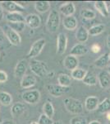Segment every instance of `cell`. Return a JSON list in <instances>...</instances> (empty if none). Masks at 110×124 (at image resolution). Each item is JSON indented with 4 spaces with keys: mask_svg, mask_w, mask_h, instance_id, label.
<instances>
[{
    "mask_svg": "<svg viewBox=\"0 0 110 124\" xmlns=\"http://www.w3.org/2000/svg\"><path fill=\"white\" fill-rule=\"evenodd\" d=\"M106 117H107V119L109 120V121H110V113H106Z\"/></svg>",
    "mask_w": 110,
    "mask_h": 124,
    "instance_id": "f6af8a7d",
    "label": "cell"
},
{
    "mask_svg": "<svg viewBox=\"0 0 110 124\" xmlns=\"http://www.w3.org/2000/svg\"><path fill=\"white\" fill-rule=\"evenodd\" d=\"M87 70H86L81 69V68H77L76 70L71 71V79H74L76 80H82L85 79V75L87 74Z\"/></svg>",
    "mask_w": 110,
    "mask_h": 124,
    "instance_id": "d4e9b609",
    "label": "cell"
},
{
    "mask_svg": "<svg viewBox=\"0 0 110 124\" xmlns=\"http://www.w3.org/2000/svg\"><path fill=\"white\" fill-rule=\"evenodd\" d=\"M79 65V60L77 56L72 55H67L63 60V66L70 71H72L78 68Z\"/></svg>",
    "mask_w": 110,
    "mask_h": 124,
    "instance_id": "8fae6325",
    "label": "cell"
},
{
    "mask_svg": "<svg viewBox=\"0 0 110 124\" xmlns=\"http://www.w3.org/2000/svg\"><path fill=\"white\" fill-rule=\"evenodd\" d=\"M100 50H101L100 46H99V44H97V43L93 44V45L91 46V51L93 53H99V51H100Z\"/></svg>",
    "mask_w": 110,
    "mask_h": 124,
    "instance_id": "74e56055",
    "label": "cell"
},
{
    "mask_svg": "<svg viewBox=\"0 0 110 124\" xmlns=\"http://www.w3.org/2000/svg\"><path fill=\"white\" fill-rule=\"evenodd\" d=\"M43 113L49 117H53L54 115V108L50 101H46L43 105Z\"/></svg>",
    "mask_w": 110,
    "mask_h": 124,
    "instance_id": "f546056e",
    "label": "cell"
},
{
    "mask_svg": "<svg viewBox=\"0 0 110 124\" xmlns=\"http://www.w3.org/2000/svg\"><path fill=\"white\" fill-rule=\"evenodd\" d=\"M26 111V106L21 102H17L13 104L11 108V113L13 117H18Z\"/></svg>",
    "mask_w": 110,
    "mask_h": 124,
    "instance_id": "7402d4cb",
    "label": "cell"
},
{
    "mask_svg": "<svg viewBox=\"0 0 110 124\" xmlns=\"http://www.w3.org/2000/svg\"><path fill=\"white\" fill-rule=\"evenodd\" d=\"M38 123L39 124H53V121L51 117H48V116L45 115L44 113L39 116V120H38Z\"/></svg>",
    "mask_w": 110,
    "mask_h": 124,
    "instance_id": "e575fe53",
    "label": "cell"
},
{
    "mask_svg": "<svg viewBox=\"0 0 110 124\" xmlns=\"http://www.w3.org/2000/svg\"><path fill=\"white\" fill-rule=\"evenodd\" d=\"M25 23L32 30L38 28L41 24L40 17L35 13H30L25 17Z\"/></svg>",
    "mask_w": 110,
    "mask_h": 124,
    "instance_id": "9c48e42d",
    "label": "cell"
},
{
    "mask_svg": "<svg viewBox=\"0 0 110 124\" xmlns=\"http://www.w3.org/2000/svg\"><path fill=\"white\" fill-rule=\"evenodd\" d=\"M59 11L65 17L73 16L76 12V7L71 2H66L59 7Z\"/></svg>",
    "mask_w": 110,
    "mask_h": 124,
    "instance_id": "7c38bea8",
    "label": "cell"
},
{
    "mask_svg": "<svg viewBox=\"0 0 110 124\" xmlns=\"http://www.w3.org/2000/svg\"><path fill=\"white\" fill-rule=\"evenodd\" d=\"M105 30V25L104 24H97L93 27H91V28L88 30L90 36L95 37V36H98L102 32H104V31Z\"/></svg>",
    "mask_w": 110,
    "mask_h": 124,
    "instance_id": "f1b7e54d",
    "label": "cell"
},
{
    "mask_svg": "<svg viewBox=\"0 0 110 124\" xmlns=\"http://www.w3.org/2000/svg\"><path fill=\"white\" fill-rule=\"evenodd\" d=\"M67 37L65 33L60 32L57 37V51L58 55H63L67 50Z\"/></svg>",
    "mask_w": 110,
    "mask_h": 124,
    "instance_id": "30bf717a",
    "label": "cell"
},
{
    "mask_svg": "<svg viewBox=\"0 0 110 124\" xmlns=\"http://www.w3.org/2000/svg\"><path fill=\"white\" fill-rule=\"evenodd\" d=\"M65 108L71 114L79 115L83 113L84 106L81 100L74 98H66L63 100Z\"/></svg>",
    "mask_w": 110,
    "mask_h": 124,
    "instance_id": "6da1fadb",
    "label": "cell"
},
{
    "mask_svg": "<svg viewBox=\"0 0 110 124\" xmlns=\"http://www.w3.org/2000/svg\"><path fill=\"white\" fill-rule=\"evenodd\" d=\"M45 44H46V41L44 38H40L37 40V41H35L32 44V46H31V49H30L29 52L27 54V57L31 59V58H35L38 56L40 54L42 50L44 49Z\"/></svg>",
    "mask_w": 110,
    "mask_h": 124,
    "instance_id": "8992f818",
    "label": "cell"
},
{
    "mask_svg": "<svg viewBox=\"0 0 110 124\" xmlns=\"http://www.w3.org/2000/svg\"><path fill=\"white\" fill-rule=\"evenodd\" d=\"M70 124H88V122L85 117L77 115L70 120Z\"/></svg>",
    "mask_w": 110,
    "mask_h": 124,
    "instance_id": "836d02e7",
    "label": "cell"
},
{
    "mask_svg": "<svg viewBox=\"0 0 110 124\" xmlns=\"http://www.w3.org/2000/svg\"><path fill=\"white\" fill-rule=\"evenodd\" d=\"M99 103L100 102L99 100V98H97L96 96H89L85 99V108L90 112L95 111L98 108Z\"/></svg>",
    "mask_w": 110,
    "mask_h": 124,
    "instance_id": "5bb4252c",
    "label": "cell"
},
{
    "mask_svg": "<svg viewBox=\"0 0 110 124\" xmlns=\"http://www.w3.org/2000/svg\"><path fill=\"white\" fill-rule=\"evenodd\" d=\"M53 124H64V123H63V121H61V120H58V121L53 122Z\"/></svg>",
    "mask_w": 110,
    "mask_h": 124,
    "instance_id": "ee69618b",
    "label": "cell"
},
{
    "mask_svg": "<svg viewBox=\"0 0 110 124\" xmlns=\"http://www.w3.org/2000/svg\"><path fill=\"white\" fill-rule=\"evenodd\" d=\"M107 72H108V73H109V75H110V65H109V67H108Z\"/></svg>",
    "mask_w": 110,
    "mask_h": 124,
    "instance_id": "bcb514c9",
    "label": "cell"
},
{
    "mask_svg": "<svg viewBox=\"0 0 110 124\" xmlns=\"http://www.w3.org/2000/svg\"><path fill=\"white\" fill-rule=\"evenodd\" d=\"M13 103V97L9 93L0 91V103L4 106H8Z\"/></svg>",
    "mask_w": 110,
    "mask_h": 124,
    "instance_id": "4dcf8cb0",
    "label": "cell"
},
{
    "mask_svg": "<svg viewBox=\"0 0 110 124\" xmlns=\"http://www.w3.org/2000/svg\"><path fill=\"white\" fill-rule=\"evenodd\" d=\"M109 63V53H104L103 55H101L97 60H95L94 64H95V65L97 68L103 69V68L107 66Z\"/></svg>",
    "mask_w": 110,
    "mask_h": 124,
    "instance_id": "603a6c76",
    "label": "cell"
},
{
    "mask_svg": "<svg viewBox=\"0 0 110 124\" xmlns=\"http://www.w3.org/2000/svg\"><path fill=\"white\" fill-rule=\"evenodd\" d=\"M60 24V15L57 10H51L46 22V27L49 32L54 33L58 31Z\"/></svg>",
    "mask_w": 110,
    "mask_h": 124,
    "instance_id": "3957f363",
    "label": "cell"
},
{
    "mask_svg": "<svg viewBox=\"0 0 110 124\" xmlns=\"http://www.w3.org/2000/svg\"><path fill=\"white\" fill-rule=\"evenodd\" d=\"M63 25L68 31H74L77 28L78 21L74 16H70V17H65L63 20Z\"/></svg>",
    "mask_w": 110,
    "mask_h": 124,
    "instance_id": "2e32d148",
    "label": "cell"
},
{
    "mask_svg": "<svg viewBox=\"0 0 110 124\" xmlns=\"http://www.w3.org/2000/svg\"><path fill=\"white\" fill-rule=\"evenodd\" d=\"M109 62H110V52H109Z\"/></svg>",
    "mask_w": 110,
    "mask_h": 124,
    "instance_id": "c3c4849f",
    "label": "cell"
},
{
    "mask_svg": "<svg viewBox=\"0 0 110 124\" xmlns=\"http://www.w3.org/2000/svg\"><path fill=\"white\" fill-rule=\"evenodd\" d=\"M106 6H107L108 9H109V12L110 13V1H105Z\"/></svg>",
    "mask_w": 110,
    "mask_h": 124,
    "instance_id": "b9f144b4",
    "label": "cell"
},
{
    "mask_svg": "<svg viewBox=\"0 0 110 124\" xmlns=\"http://www.w3.org/2000/svg\"><path fill=\"white\" fill-rule=\"evenodd\" d=\"M35 8L40 13H45L50 9V3L49 1H37L35 3Z\"/></svg>",
    "mask_w": 110,
    "mask_h": 124,
    "instance_id": "cb8c5ba5",
    "label": "cell"
},
{
    "mask_svg": "<svg viewBox=\"0 0 110 124\" xmlns=\"http://www.w3.org/2000/svg\"><path fill=\"white\" fill-rule=\"evenodd\" d=\"M83 83L86 85L89 86H93L95 85L98 83V79L97 76L93 73V72L88 71L86 75H85V79H83Z\"/></svg>",
    "mask_w": 110,
    "mask_h": 124,
    "instance_id": "83f0119b",
    "label": "cell"
},
{
    "mask_svg": "<svg viewBox=\"0 0 110 124\" xmlns=\"http://www.w3.org/2000/svg\"><path fill=\"white\" fill-rule=\"evenodd\" d=\"M95 8L99 13L104 17H109V12L106 6L105 1H96L95 2Z\"/></svg>",
    "mask_w": 110,
    "mask_h": 124,
    "instance_id": "484cf974",
    "label": "cell"
},
{
    "mask_svg": "<svg viewBox=\"0 0 110 124\" xmlns=\"http://www.w3.org/2000/svg\"><path fill=\"white\" fill-rule=\"evenodd\" d=\"M27 70V61L26 60H21L17 62L14 69V75L17 78H21L25 75Z\"/></svg>",
    "mask_w": 110,
    "mask_h": 124,
    "instance_id": "4fadbf2b",
    "label": "cell"
},
{
    "mask_svg": "<svg viewBox=\"0 0 110 124\" xmlns=\"http://www.w3.org/2000/svg\"><path fill=\"white\" fill-rule=\"evenodd\" d=\"M40 96V92L38 89H31L24 92L21 97L25 103L29 104H35L39 101Z\"/></svg>",
    "mask_w": 110,
    "mask_h": 124,
    "instance_id": "277c9868",
    "label": "cell"
},
{
    "mask_svg": "<svg viewBox=\"0 0 110 124\" xmlns=\"http://www.w3.org/2000/svg\"><path fill=\"white\" fill-rule=\"evenodd\" d=\"M46 89L51 96L54 98L61 97L62 95L65 94L69 91V88L63 87L59 85H54V84H49L46 85Z\"/></svg>",
    "mask_w": 110,
    "mask_h": 124,
    "instance_id": "52a82bcc",
    "label": "cell"
},
{
    "mask_svg": "<svg viewBox=\"0 0 110 124\" xmlns=\"http://www.w3.org/2000/svg\"><path fill=\"white\" fill-rule=\"evenodd\" d=\"M3 30H4L6 37H7V41H9L10 44L13 46H19L21 43V37L19 33L12 30L7 25L6 26Z\"/></svg>",
    "mask_w": 110,
    "mask_h": 124,
    "instance_id": "ba28073f",
    "label": "cell"
},
{
    "mask_svg": "<svg viewBox=\"0 0 110 124\" xmlns=\"http://www.w3.org/2000/svg\"><path fill=\"white\" fill-rule=\"evenodd\" d=\"M6 39H7V37H6L4 30L3 27H0V46L3 45L6 42Z\"/></svg>",
    "mask_w": 110,
    "mask_h": 124,
    "instance_id": "d590c367",
    "label": "cell"
},
{
    "mask_svg": "<svg viewBox=\"0 0 110 124\" xmlns=\"http://www.w3.org/2000/svg\"><path fill=\"white\" fill-rule=\"evenodd\" d=\"M31 124H39V123H38V122H32Z\"/></svg>",
    "mask_w": 110,
    "mask_h": 124,
    "instance_id": "7dc6e473",
    "label": "cell"
},
{
    "mask_svg": "<svg viewBox=\"0 0 110 124\" xmlns=\"http://www.w3.org/2000/svg\"><path fill=\"white\" fill-rule=\"evenodd\" d=\"M89 32L88 30L85 28L84 26H81L77 30L76 32V39L79 43H85L87 41L88 38H89Z\"/></svg>",
    "mask_w": 110,
    "mask_h": 124,
    "instance_id": "ac0fdd59",
    "label": "cell"
},
{
    "mask_svg": "<svg viewBox=\"0 0 110 124\" xmlns=\"http://www.w3.org/2000/svg\"><path fill=\"white\" fill-rule=\"evenodd\" d=\"M98 83L103 89H108L110 87V75L107 71L102 70L98 74Z\"/></svg>",
    "mask_w": 110,
    "mask_h": 124,
    "instance_id": "9a60e30c",
    "label": "cell"
},
{
    "mask_svg": "<svg viewBox=\"0 0 110 124\" xmlns=\"http://www.w3.org/2000/svg\"><path fill=\"white\" fill-rule=\"evenodd\" d=\"M7 26L11 28L12 30L15 31L16 32L20 33L21 31H23L25 30L26 27V23H7Z\"/></svg>",
    "mask_w": 110,
    "mask_h": 124,
    "instance_id": "1f68e13d",
    "label": "cell"
},
{
    "mask_svg": "<svg viewBox=\"0 0 110 124\" xmlns=\"http://www.w3.org/2000/svg\"><path fill=\"white\" fill-rule=\"evenodd\" d=\"M36 85V78L32 75H25L21 80V87L22 89H29Z\"/></svg>",
    "mask_w": 110,
    "mask_h": 124,
    "instance_id": "d6986e66",
    "label": "cell"
},
{
    "mask_svg": "<svg viewBox=\"0 0 110 124\" xmlns=\"http://www.w3.org/2000/svg\"><path fill=\"white\" fill-rule=\"evenodd\" d=\"M7 79H8L7 74L3 70H0V84H3L7 82Z\"/></svg>",
    "mask_w": 110,
    "mask_h": 124,
    "instance_id": "8d00e7d4",
    "label": "cell"
},
{
    "mask_svg": "<svg viewBox=\"0 0 110 124\" xmlns=\"http://www.w3.org/2000/svg\"><path fill=\"white\" fill-rule=\"evenodd\" d=\"M3 17H4V13H3V9L1 8V6H0V23H1L2 21H3Z\"/></svg>",
    "mask_w": 110,
    "mask_h": 124,
    "instance_id": "f35d334b",
    "label": "cell"
},
{
    "mask_svg": "<svg viewBox=\"0 0 110 124\" xmlns=\"http://www.w3.org/2000/svg\"><path fill=\"white\" fill-rule=\"evenodd\" d=\"M7 23H25V17L21 13H11L5 16Z\"/></svg>",
    "mask_w": 110,
    "mask_h": 124,
    "instance_id": "ffe728a7",
    "label": "cell"
},
{
    "mask_svg": "<svg viewBox=\"0 0 110 124\" xmlns=\"http://www.w3.org/2000/svg\"><path fill=\"white\" fill-rule=\"evenodd\" d=\"M0 124H15V123L13 121H12V120H4Z\"/></svg>",
    "mask_w": 110,
    "mask_h": 124,
    "instance_id": "ab89813d",
    "label": "cell"
},
{
    "mask_svg": "<svg viewBox=\"0 0 110 124\" xmlns=\"http://www.w3.org/2000/svg\"><path fill=\"white\" fill-rule=\"evenodd\" d=\"M107 46L109 47V49H110V36H109L107 38Z\"/></svg>",
    "mask_w": 110,
    "mask_h": 124,
    "instance_id": "7bdbcfd3",
    "label": "cell"
},
{
    "mask_svg": "<svg viewBox=\"0 0 110 124\" xmlns=\"http://www.w3.org/2000/svg\"><path fill=\"white\" fill-rule=\"evenodd\" d=\"M71 82H72L71 77L67 74L61 73L58 75V83L63 87L69 88L71 85Z\"/></svg>",
    "mask_w": 110,
    "mask_h": 124,
    "instance_id": "44dd1931",
    "label": "cell"
},
{
    "mask_svg": "<svg viewBox=\"0 0 110 124\" xmlns=\"http://www.w3.org/2000/svg\"><path fill=\"white\" fill-rule=\"evenodd\" d=\"M30 68L35 75L40 78L47 76L48 73L49 72L47 64L44 61H37V60H32L30 62Z\"/></svg>",
    "mask_w": 110,
    "mask_h": 124,
    "instance_id": "7a4b0ae2",
    "label": "cell"
},
{
    "mask_svg": "<svg viewBox=\"0 0 110 124\" xmlns=\"http://www.w3.org/2000/svg\"><path fill=\"white\" fill-rule=\"evenodd\" d=\"M81 16L83 17L84 19H87V20H91V19H94L95 17H96V14L93 11V10L91 9H82L81 11Z\"/></svg>",
    "mask_w": 110,
    "mask_h": 124,
    "instance_id": "d6a6232c",
    "label": "cell"
},
{
    "mask_svg": "<svg viewBox=\"0 0 110 124\" xmlns=\"http://www.w3.org/2000/svg\"><path fill=\"white\" fill-rule=\"evenodd\" d=\"M88 48L85 44L77 43L71 48L70 55H72L74 56H81V55H85L88 52Z\"/></svg>",
    "mask_w": 110,
    "mask_h": 124,
    "instance_id": "e0dca14e",
    "label": "cell"
},
{
    "mask_svg": "<svg viewBox=\"0 0 110 124\" xmlns=\"http://www.w3.org/2000/svg\"><path fill=\"white\" fill-rule=\"evenodd\" d=\"M88 124H101L100 123H99V121H97V120H93V121L90 122Z\"/></svg>",
    "mask_w": 110,
    "mask_h": 124,
    "instance_id": "60d3db41",
    "label": "cell"
},
{
    "mask_svg": "<svg viewBox=\"0 0 110 124\" xmlns=\"http://www.w3.org/2000/svg\"><path fill=\"white\" fill-rule=\"evenodd\" d=\"M0 6L3 10L7 12V13H22L25 10V8L21 4L14 1H2L0 2Z\"/></svg>",
    "mask_w": 110,
    "mask_h": 124,
    "instance_id": "5b68a950",
    "label": "cell"
},
{
    "mask_svg": "<svg viewBox=\"0 0 110 124\" xmlns=\"http://www.w3.org/2000/svg\"><path fill=\"white\" fill-rule=\"evenodd\" d=\"M98 112L100 113H110V99L109 98H105L103 101L99 103L98 106Z\"/></svg>",
    "mask_w": 110,
    "mask_h": 124,
    "instance_id": "4316f807",
    "label": "cell"
}]
</instances>
